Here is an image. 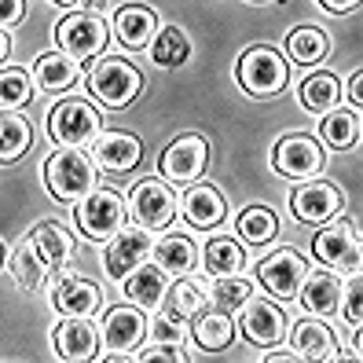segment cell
I'll return each instance as SVG.
<instances>
[{
	"label": "cell",
	"mask_w": 363,
	"mask_h": 363,
	"mask_svg": "<svg viewBox=\"0 0 363 363\" xmlns=\"http://www.w3.org/2000/svg\"><path fill=\"white\" fill-rule=\"evenodd\" d=\"M359 272H352V283H349V294H345V319L352 327H359Z\"/></svg>",
	"instance_id": "cell-41"
},
{
	"label": "cell",
	"mask_w": 363,
	"mask_h": 363,
	"mask_svg": "<svg viewBox=\"0 0 363 363\" xmlns=\"http://www.w3.org/2000/svg\"><path fill=\"white\" fill-rule=\"evenodd\" d=\"M323 8H330V11H337V15H345V11H356L359 8V0H319Z\"/></svg>",
	"instance_id": "cell-43"
},
{
	"label": "cell",
	"mask_w": 363,
	"mask_h": 363,
	"mask_svg": "<svg viewBox=\"0 0 363 363\" xmlns=\"http://www.w3.org/2000/svg\"><path fill=\"white\" fill-rule=\"evenodd\" d=\"M96 341L99 337H96L92 323H84V315H70L67 323H59L55 334H52L55 356H62V359H92Z\"/></svg>",
	"instance_id": "cell-18"
},
{
	"label": "cell",
	"mask_w": 363,
	"mask_h": 363,
	"mask_svg": "<svg viewBox=\"0 0 363 363\" xmlns=\"http://www.w3.org/2000/svg\"><path fill=\"white\" fill-rule=\"evenodd\" d=\"M92 155H96V165L106 169V173H129V169L140 165L143 147L129 133H103V136H96Z\"/></svg>",
	"instance_id": "cell-14"
},
{
	"label": "cell",
	"mask_w": 363,
	"mask_h": 363,
	"mask_svg": "<svg viewBox=\"0 0 363 363\" xmlns=\"http://www.w3.org/2000/svg\"><path fill=\"white\" fill-rule=\"evenodd\" d=\"M11 275H15L18 290H37L40 283H45L48 264H45V257H40V250L33 246V239H23L15 246V253H11Z\"/></svg>",
	"instance_id": "cell-27"
},
{
	"label": "cell",
	"mask_w": 363,
	"mask_h": 363,
	"mask_svg": "<svg viewBox=\"0 0 363 363\" xmlns=\"http://www.w3.org/2000/svg\"><path fill=\"white\" fill-rule=\"evenodd\" d=\"M114 33L125 48H147L158 33V18L151 8H140V4H129V8H118L114 15Z\"/></svg>",
	"instance_id": "cell-19"
},
{
	"label": "cell",
	"mask_w": 363,
	"mask_h": 363,
	"mask_svg": "<svg viewBox=\"0 0 363 363\" xmlns=\"http://www.w3.org/2000/svg\"><path fill=\"white\" fill-rule=\"evenodd\" d=\"M301 103H305V111H312V114H327L330 106L337 103V81L330 74H312L301 84Z\"/></svg>",
	"instance_id": "cell-36"
},
{
	"label": "cell",
	"mask_w": 363,
	"mask_h": 363,
	"mask_svg": "<svg viewBox=\"0 0 363 363\" xmlns=\"http://www.w3.org/2000/svg\"><path fill=\"white\" fill-rule=\"evenodd\" d=\"M33 143V129L23 114L0 111V162H15L30 151Z\"/></svg>",
	"instance_id": "cell-29"
},
{
	"label": "cell",
	"mask_w": 363,
	"mask_h": 363,
	"mask_svg": "<svg viewBox=\"0 0 363 363\" xmlns=\"http://www.w3.org/2000/svg\"><path fill=\"white\" fill-rule=\"evenodd\" d=\"M297 294H301V305L315 315H330L337 308V297H341V283L334 279L330 272H312L301 279V286H297Z\"/></svg>",
	"instance_id": "cell-24"
},
{
	"label": "cell",
	"mask_w": 363,
	"mask_h": 363,
	"mask_svg": "<svg viewBox=\"0 0 363 363\" xmlns=\"http://www.w3.org/2000/svg\"><path fill=\"white\" fill-rule=\"evenodd\" d=\"M239 81L250 96H279L286 89V62L272 48H250L239 59Z\"/></svg>",
	"instance_id": "cell-4"
},
{
	"label": "cell",
	"mask_w": 363,
	"mask_h": 363,
	"mask_svg": "<svg viewBox=\"0 0 363 363\" xmlns=\"http://www.w3.org/2000/svg\"><path fill=\"white\" fill-rule=\"evenodd\" d=\"M143 363H151V359H169V363H184L187 352L180 349V341H151L143 352H140Z\"/></svg>",
	"instance_id": "cell-39"
},
{
	"label": "cell",
	"mask_w": 363,
	"mask_h": 363,
	"mask_svg": "<svg viewBox=\"0 0 363 363\" xmlns=\"http://www.w3.org/2000/svg\"><path fill=\"white\" fill-rule=\"evenodd\" d=\"M151 55H155L158 67H180V62H187V55H191V40H187L184 30L165 26L151 40Z\"/></svg>",
	"instance_id": "cell-32"
},
{
	"label": "cell",
	"mask_w": 363,
	"mask_h": 363,
	"mask_svg": "<svg viewBox=\"0 0 363 363\" xmlns=\"http://www.w3.org/2000/svg\"><path fill=\"white\" fill-rule=\"evenodd\" d=\"M8 52H11V40H8V33H4V30H0V62L8 59Z\"/></svg>",
	"instance_id": "cell-46"
},
{
	"label": "cell",
	"mask_w": 363,
	"mask_h": 363,
	"mask_svg": "<svg viewBox=\"0 0 363 363\" xmlns=\"http://www.w3.org/2000/svg\"><path fill=\"white\" fill-rule=\"evenodd\" d=\"M209 301L217 305L220 312H235L250 301V283L239 279V275H213L209 286Z\"/></svg>",
	"instance_id": "cell-35"
},
{
	"label": "cell",
	"mask_w": 363,
	"mask_h": 363,
	"mask_svg": "<svg viewBox=\"0 0 363 363\" xmlns=\"http://www.w3.org/2000/svg\"><path fill=\"white\" fill-rule=\"evenodd\" d=\"M33 96L26 70H0V111H18Z\"/></svg>",
	"instance_id": "cell-38"
},
{
	"label": "cell",
	"mask_w": 363,
	"mask_h": 363,
	"mask_svg": "<svg viewBox=\"0 0 363 363\" xmlns=\"http://www.w3.org/2000/svg\"><path fill=\"white\" fill-rule=\"evenodd\" d=\"M272 165L290 180H308L323 169V147L312 136H283L272 151Z\"/></svg>",
	"instance_id": "cell-8"
},
{
	"label": "cell",
	"mask_w": 363,
	"mask_h": 363,
	"mask_svg": "<svg viewBox=\"0 0 363 363\" xmlns=\"http://www.w3.org/2000/svg\"><path fill=\"white\" fill-rule=\"evenodd\" d=\"M147 334V319L140 308H111L103 319V345H106V359H118L125 352H133Z\"/></svg>",
	"instance_id": "cell-12"
},
{
	"label": "cell",
	"mask_w": 363,
	"mask_h": 363,
	"mask_svg": "<svg viewBox=\"0 0 363 363\" xmlns=\"http://www.w3.org/2000/svg\"><path fill=\"white\" fill-rule=\"evenodd\" d=\"M151 337H155V341H180V337H184L180 319H173V315H158L155 323H151Z\"/></svg>",
	"instance_id": "cell-40"
},
{
	"label": "cell",
	"mask_w": 363,
	"mask_h": 363,
	"mask_svg": "<svg viewBox=\"0 0 363 363\" xmlns=\"http://www.w3.org/2000/svg\"><path fill=\"white\" fill-rule=\"evenodd\" d=\"M106 37H111V30L103 26V18L99 15H89V11L70 15V18H62V23L55 26L59 48L67 52V55H74V59L99 55L106 48Z\"/></svg>",
	"instance_id": "cell-6"
},
{
	"label": "cell",
	"mask_w": 363,
	"mask_h": 363,
	"mask_svg": "<svg viewBox=\"0 0 363 363\" xmlns=\"http://www.w3.org/2000/svg\"><path fill=\"white\" fill-rule=\"evenodd\" d=\"M169 283H165V272L162 268H133L125 275V297L136 305V308H158L162 297H165Z\"/></svg>",
	"instance_id": "cell-22"
},
{
	"label": "cell",
	"mask_w": 363,
	"mask_h": 363,
	"mask_svg": "<svg viewBox=\"0 0 363 363\" xmlns=\"http://www.w3.org/2000/svg\"><path fill=\"white\" fill-rule=\"evenodd\" d=\"M283 312L268 305V301H246V312H242V334L261 349H272L275 341L283 337Z\"/></svg>",
	"instance_id": "cell-17"
},
{
	"label": "cell",
	"mask_w": 363,
	"mask_h": 363,
	"mask_svg": "<svg viewBox=\"0 0 363 363\" xmlns=\"http://www.w3.org/2000/svg\"><path fill=\"white\" fill-rule=\"evenodd\" d=\"M89 89L106 106H129L143 89V77L133 62H125V59H99L89 74Z\"/></svg>",
	"instance_id": "cell-3"
},
{
	"label": "cell",
	"mask_w": 363,
	"mask_h": 363,
	"mask_svg": "<svg viewBox=\"0 0 363 363\" xmlns=\"http://www.w3.org/2000/svg\"><path fill=\"white\" fill-rule=\"evenodd\" d=\"M206 272L209 275H239L242 268V250L235 246V239H213L206 246Z\"/></svg>",
	"instance_id": "cell-37"
},
{
	"label": "cell",
	"mask_w": 363,
	"mask_h": 363,
	"mask_svg": "<svg viewBox=\"0 0 363 363\" xmlns=\"http://www.w3.org/2000/svg\"><path fill=\"white\" fill-rule=\"evenodd\" d=\"M275 231H279V220H275V213L264 209V206H250L239 213V235L246 242L261 246V242H272Z\"/></svg>",
	"instance_id": "cell-33"
},
{
	"label": "cell",
	"mask_w": 363,
	"mask_h": 363,
	"mask_svg": "<svg viewBox=\"0 0 363 363\" xmlns=\"http://www.w3.org/2000/svg\"><path fill=\"white\" fill-rule=\"evenodd\" d=\"M290 349L297 359H330L334 356V334L327 323H315V319H301L294 327Z\"/></svg>",
	"instance_id": "cell-23"
},
{
	"label": "cell",
	"mask_w": 363,
	"mask_h": 363,
	"mask_svg": "<svg viewBox=\"0 0 363 363\" xmlns=\"http://www.w3.org/2000/svg\"><path fill=\"white\" fill-rule=\"evenodd\" d=\"M48 133L62 147H81L99 136V111L84 99H62L48 111Z\"/></svg>",
	"instance_id": "cell-2"
},
{
	"label": "cell",
	"mask_w": 363,
	"mask_h": 363,
	"mask_svg": "<svg viewBox=\"0 0 363 363\" xmlns=\"http://www.w3.org/2000/svg\"><path fill=\"white\" fill-rule=\"evenodd\" d=\"M37 89H45V92H67L77 84L81 70H77V59L67 55V52H52V55H40L37 59Z\"/></svg>",
	"instance_id": "cell-21"
},
{
	"label": "cell",
	"mask_w": 363,
	"mask_h": 363,
	"mask_svg": "<svg viewBox=\"0 0 363 363\" xmlns=\"http://www.w3.org/2000/svg\"><path fill=\"white\" fill-rule=\"evenodd\" d=\"M125 224V202L118 191H89L84 199H77V228L89 239H106Z\"/></svg>",
	"instance_id": "cell-5"
},
{
	"label": "cell",
	"mask_w": 363,
	"mask_h": 363,
	"mask_svg": "<svg viewBox=\"0 0 363 363\" xmlns=\"http://www.w3.org/2000/svg\"><path fill=\"white\" fill-rule=\"evenodd\" d=\"M191 334H195L199 341V349L206 352H220L231 345V337H235V323H231V315L228 312H206V315H195V327H191Z\"/></svg>",
	"instance_id": "cell-26"
},
{
	"label": "cell",
	"mask_w": 363,
	"mask_h": 363,
	"mask_svg": "<svg viewBox=\"0 0 363 363\" xmlns=\"http://www.w3.org/2000/svg\"><path fill=\"white\" fill-rule=\"evenodd\" d=\"M147 250H151V239H147L143 231H121L118 239L106 246V275L111 279H125L136 264H143V257H147Z\"/></svg>",
	"instance_id": "cell-16"
},
{
	"label": "cell",
	"mask_w": 363,
	"mask_h": 363,
	"mask_svg": "<svg viewBox=\"0 0 363 363\" xmlns=\"http://www.w3.org/2000/svg\"><path fill=\"white\" fill-rule=\"evenodd\" d=\"M305 275H308V264L297 250H275L272 257H264L257 264V279L275 297H294Z\"/></svg>",
	"instance_id": "cell-10"
},
{
	"label": "cell",
	"mask_w": 363,
	"mask_h": 363,
	"mask_svg": "<svg viewBox=\"0 0 363 363\" xmlns=\"http://www.w3.org/2000/svg\"><path fill=\"white\" fill-rule=\"evenodd\" d=\"M133 213H136V220L147 228V231H162L173 224L177 217V195L169 191L162 180H143L133 187Z\"/></svg>",
	"instance_id": "cell-9"
},
{
	"label": "cell",
	"mask_w": 363,
	"mask_h": 363,
	"mask_svg": "<svg viewBox=\"0 0 363 363\" xmlns=\"http://www.w3.org/2000/svg\"><path fill=\"white\" fill-rule=\"evenodd\" d=\"M45 184L59 202H77L96 187V165L74 147H62L45 162Z\"/></svg>",
	"instance_id": "cell-1"
},
{
	"label": "cell",
	"mask_w": 363,
	"mask_h": 363,
	"mask_svg": "<svg viewBox=\"0 0 363 363\" xmlns=\"http://www.w3.org/2000/svg\"><path fill=\"white\" fill-rule=\"evenodd\" d=\"M55 4H62V8H74V4H84V8H103V0H55Z\"/></svg>",
	"instance_id": "cell-45"
},
{
	"label": "cell",
	"mask_w": 363,
	"mask_h": 363,
	"mask_svg": "<svg viewBox=\"0 0 363 363\" xmlns=\"http://www.w3.org/2000/svg\"><path fill=\"white\" fill-rule=\"evenodd\" d=\"M180 209H184V217H187L191 228H217L224 220V213H228L220 191L209 187V184L191 187L187 195H184V202H180Z\"/></svg>",
	"instance_id": "cell-20"
},
{
	"label": "cell",
	"mask_w": 363,
	"mask_h": 363,
	"mask_svg": "<svg viewBox=\"0 0 363 363\" xmlns=\"http://www.w3.org/2000/svg\"><path fill=\"white\" fill-rule=\"evenodd\" d=\"M162 305H165V315L191 319V315H199V308H202V290H199V283H191V279L173 283V286L165 290Z\"/></svg>",
	"instance_id": "cell-34"
},
{
	"label": "cell",
	"mask_w": 363,
	"mask_h": 363,
	"mask_svg": "<svg viewBox=\"0 0 363 363\" xmlns=\"http://www.w3.org/2000/svg\"><path fill=\"white\" fill-rule=\"evenodd\" d=\"M99 301H103L99 286L81 279V275H62V279H55V286H52V305L62 315H92L99 308Z\"/></svg>",
	"instance_id": "cell-15"
},
{
	"label": "cell",
	"mask_w": 363,
	"mask_h": 363,
	"mask_svg": "<svg viewBox=\"0 0 363 363\" xmlns=\"http://www.w3.org/2000/svg\"><path fill=\"white\" fill-rule=\"evenodd\" d=\"M359 84H363V74L356 70V74L349 77V84H345V96H349V103H352V106H359Z\"/></svg>",
	"instance_id": "cell-44"
},
{
	"label": "cell",
	"mask_w": 363,
	"mask_h": 363,
	"mask_svg": "<svg viewBox=\"0 0 363 363\" xmlns=\"http://www.w3.org/2000/svg\"><path fill=\"white\" fill-rule=\"evenodd\" d=\"M155 261L165 275H184L199 264V253H195V242L187 235H169L155 246Z\"/></svg>",
	"instance_id": "cell-28"
},
{
	"label": "cell",
	"mask_w": 363,
	"mask_h": 363,
	"mask_svg": "<svg viewBox=\"0 0 363 363\" xmlns=\"http://www.w3.org/2000/svg\"><path fill=\"white\" fill-rule=\"evenodd\" d=\"M319 136H323L327 147H337V151H345L359 140V114L356 111H337V114H327L319 121Z\"/></svg>",
	"instance_id": "cell-31"
},
{
	"label": "cell",
	"mask_w": 363,
	"mask_h": 363,
	"mask_svg": "<svg viewBox=\"0 0 363 363\" xmlns=\"http://www.w3.org/2000/svg\"><path fill=\"white\" fill-rule=\"evenodd\" d=\"M0 264H4V246H0Z\"/></svg>",
	"instance_id": "cell-47"
},
{
	"label": "cell",
	"mask_w": 363,
	"mask_h": 363,
	"mask_svg": "<svg viewBox=\"0 0 363 363\" xmlns=\"http://www.w3.org/2000/svg\"><path fill=\"white\" fill-rule=\"evenodd\" d=\"M312 250H315L319 261L334 264V268L356 272V264H359V239H356V228L349 220H337V224L323 228L312 239Z\"/></svg>",
	"instance_id": "cell-11"
},
{
	"label": "cell",
	"mask_w": 363,
	"mask_h": 363,
	"mask_svg": "<svg viewBox=\"0 0 363 363\" xmlns=\"http://www.w3.org/2000/svg\"><path fill=\"white\" fill-rule=\"evenodd\" d=\"M290 209L301 224H323L341 209V191L334 184H323V180L305 184L290 195Z\"/></svg>",
	"instance_id": "cell-13"
},
{
	"label": "cell",
	"mask_w": 363,
	"mask_h": 363,
	"mask_svg": "<svg viewBox=\"0 0 363 363\" xmlns=\"http://www.w3.org/2000/svg\"><path fill=\"white\" fill-rule=\"evenodd\" d=\"M206 162H209V143H206L202 136H177V140L162 151L158 169H162L165 180L191 184L195 177H202Z\"/></svg>",
	"instance_id": "cell-7"
},
{
	"label": "cell",
	"mask_w": 363,
	"mask_h": 363,
	"mask_svg": "<svg viewBox=\"0 0 363 363\" xmlns=\"http://www.w3.org/2000/svg\"><path fill=\"white\" fill-rule=\"evenodd\" d=\"M327 48H330V40H327V33L319 30V26H297L286 37V52H290L294 62H301V67L319 62V59L327 55Z\"/></svg>",
	"instance_id": "cell-30"
},
{
	"label": "cell",
	"mask_w": 363,
	"mask_h": 363,
	"mask_svg": "<svg viewBox=\"0 0 363 363\" xmlns=\"http://www.w3.org/2000/svg\"><path fill=\"white\" fill-rule=\"evenodd\" d=\"M23 15H26V0H0V30L23 23Z\"/></svg>",
	"instance_id": "cell-42"
},
{
	"label": "cell",
	"mask_w": 363,
	"mask_h": 363,
	"mask_svg": "<svg viewBox=\"0 0 363 363\" xmlns=\"http://www.w3.org/2000/svg\"><path fill=\"white\" fill-rule=\"evenodd\" d=\"M30 239L40 250V257H45L48 268H62V264L74 257V239L67 235V228H62V224H52V220L48 224H37Z\"/></svg>",
	"instance_id": "cell-25"
}]
</instances>
